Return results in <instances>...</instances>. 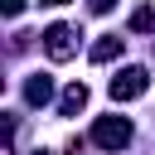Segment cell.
<instances>
[{
    "label": "cell",
    "instance_id": "cell-1",
    "mask_svg": "<svg viewBox=\"0 0 155 155\" xmlns=\"http://www.w3.org/2000/svg\"><path fill=\"white\" fill-rule=\"evenodd\" d=\"M92 145L97 150H126L131 145V121L126 116H102L92 126Z\"/></svg>",
    "mask_w": 155,
    "mask_h": 155
},
{
    "label": "cell",
    "instance_id": "cell-2",
    "mask_svg": "<svg viewBox=\"0 0 155 155\" xmlns=\"http://www.w3.org/2000/svg\"><path fill=\"white\" fill-rule=\"evenodd\" d=\"M44 53H48L53 63H68V58L78 53V29H73V24H48V29H44Z\"/></svg>",
    "mask_w": 155,
    "mask_h": 155
},
{
    "label": "cell",
    "instance_id": "cell-3",
    "mask_svg": "<svg viewBox=\"0 0 155 155\" xmlns=\"http://www.w3.org/2000/svg\"><path fill=\"white\" fill-rule=\"evenodd\" d=\"M150 87V73L145 68H121L111 82H107V92H111V102H136L140 92Z\"/></svg>",
    "mask_w": 155,
    "mask_h": 155
},
{
    "label": "cell",
    "instance_id": "cell-4",
    "mask_svg": "<svg viewBox=\"0 0 155 155\" xmlns=\"http://www.w3.org/2000/svg\"><path fill=\"white\" fill-rule=\"evenodd\" d=\"M24 102H29V107H48V102H53V78H48V73H34V78L24 82Z\"/></svg>",
    "mask_w": 155,
    "mask_h": 155
},
{
    "label": "cell",
    "instance_id": "cell-5",
    "mask_svg": "<svg viewBox=\"0 0 155 155\" xmlns=\"http://www.w3.org/2000/svg\"><path fill=\"white\" fill-rule=\"evenodd\" d=\"M82 107H87V87H82V82L63 87V97H58V111H63V116H78Z\"/></svg>",
    "mask_w": 155,
    "mask_h": 155
},
{
    "label": "cell",
    "instance_id": "cell-6",
    "mask_svg": "<svg viewBox=\"0 0 155 155\" xmlns=\"http://www.w3.org/2000/svg\"><path fill=\"white\" fill-rule=\"evenodd\" d=\"M121 48H126V44H121L116 34H107V39L92 44V63H111V58H121Z\"/></svg>",
    "mask_w": 155,
    "mask_h": 155
},
{
    "label": "cell",
    "instance_id": "cell-7",
    "mask_svg": "<svg viewBox=\"0 0 155 155\" xmlns=\"http://www.w3.org/2000/svg\"><path fill=\"white\" fill-rule=\"evenodd\" d=\"M131 29H136V34H150V29H155V5H136V10H131Z\"/></svg>",
    "mask_w": 155,
    "mask_h": 155
},
{
    "label": "cell",
    "instance_id": "cell-8",
    "mask_svg": "<svg viewBox=\"0 0 155 155\" xmlns=\"http://www.w3.org/2000/svg\"><path fill=\"white\" fill-rule=\"evenodd\" d=\"M0 10H5V15H10V19H15V15H19V10H24V0H0Z\"/></svg>",
    "mask_w": 155,
    "mask_h": 155
},
{
    "label": "cell",
    "instance_id": "cell-9",
    "mask_svg": "<svg viewBox=\"0 0 155 155\" xmlns=\"http://www.w3.org/2000/svg\"><path fill=\"white\" fill-rule=\"evenodd\" d=\"M111 5H116V0H92V10H97V15H107Z\"/></svg>",
    "mask_w": 155,
    "mask_h": 155
},
{
    "label": "cell",
    "instance_id": "cell-10",
    "mask_svg": "<svg viewBox=\"0 0 155 155\" xmlns=\"http://www.w3.org/2000/svg\"><path fill=\"white\" fill-rule=\"evenodd\" d=\"M39 5H68V0H39Z\"/></svg>",
    "mask_w": 155,
    "mask_h": 155
},
{
    "label": "cell",
    "instance_id": "cell-11",
    "mask_svg": "<svg viewBox=\"0 0 155 155\" xmlns=\"http://www.w3.org/2000/svg\"><path fill=\"white\" fill-rule=\"evenodd\" d=\"M34 155H44V150H34Z\"/></svg>",
    "mask_w": 155,
    "mask_h": 155
}]
</instances>
